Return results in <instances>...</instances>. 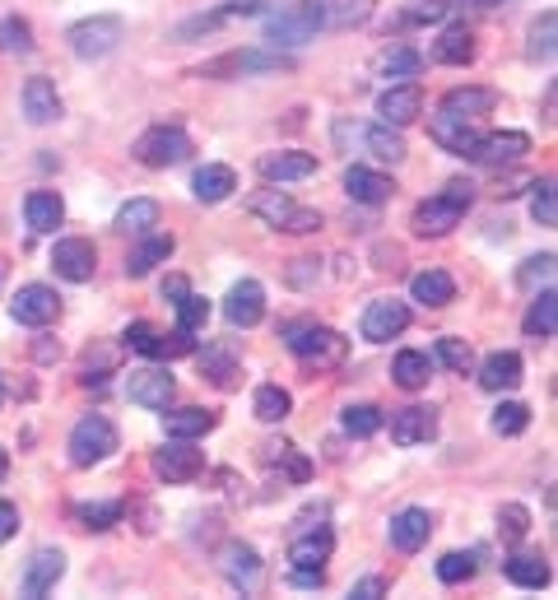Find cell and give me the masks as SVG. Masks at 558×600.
Returning <instances> with one entry per match:
<instances>
[{"mask_svg": "<svg viewBox=\"0 0 558 600\" xmlns=\"http://www.w3.org/2000/svg\"><path fill=\"white\" fill-rule=\"evenodd\" d=\"M330 136L345 154H364V159H372V164L406 159V140H400L396 126H387V122H335Z\"/></svg>", "mask_w": 558, "mask_h": 600, "instance_id": "obj_1", "label": "cell"}, {"mask_svg": "<svg viewBox=\"0 0 558 600\" xmlns=\"http://www.w3.org/2000/svg\"><path fill=\"white\" fill-rule=\"evenodd\" d=\"M284 345L298 354L307 368H340L345 354H349V340L340 336L335 326H322V322H288L284 326Z\"/></svg>", "mask_w": 558, "mask_h": 600, "instance_id": "obj_2", "label": "cell"}, {"mask_svg": "<svg viewBox=\"0 0 558 600\" xmlns=\"http://www.w3.org/2000/svg\"><path fill=\"white\" fill-rule=\"evenodd\" d=\"M248 210L256 219H265L271 229H280V233H317L322 229V210L298 206V200L284 196L280 187H265V191L248 196Z\"/></svg>", "mask_w": 558, "mask_h": 600, "instance_id": "obj_3", "label": "cell"}, {"mask_svg": "<svg viewBox=\"0 0 558 600\" xmlns=\"http://www.w3.org/2000/svg\"><path fill=\"white\" fill-rule=\"evenodd\" d=\"M284 71H294V56L288 52H256V48H242V52H223L206 65H196L191 75L200 80H238V75H284Z\"/></svg>", "mask_w": 558, "mask_h": 600, "instance_id": "obj_4", "label": "cell"}, {"mask_svg": "<svg viewBox=\"0 0 558 600\" xmlns=\"http://www.w3.org/2000/svg\"><path fill=\"white\" fill-rule=\"evenodd\" d=\"M471 200H475L471 182H446L442 196L423 200V206L414 210V233H419V238H446V233H452L461 219H465Z\"/></svg>", "mask_w": 558, "mask_h": 600, "instance_id": "obj_5", "label": "cell"}, {"mask_svg": "<svg viewBox=\"0 0 558 600\" xmlns=\"http://www.w3.org/2000/svg\"><path fill=\"white\" fill-rule=\"evenodd\" d=\"M71 465H80V471H88V465H98L107 461L112 452L122 448V438H117V424H112L107 414H84L80 424L71 429Z\"/></svg>", "mask_w": 558, "mask_h": 600, "instance_id": "obj_6", "label": "cell"}, {"mask_svg": "<svg viewBox=\"0 0 558 600\" xmlns=\"http://www.w3.org/2000/svg\"><path fill=\"white\" fill-rule=\"evenodd\" d=\"M317 33L322 29H317V19H312V10L303 6V0H298V6H280V0H275V6L265 10V42H271L275 52L303 48V42H312Z\"/></svg>", "mask_w": 558, "mask_h": 600, "instance_id": "obj_7", "label": "cell"}, {"mask_svg": "<svg viewBox=\"0 0 558 600\" xmlns=\"http://www.w3.org/2000/svg\"><path fill=\"white\" fill-rule=\"evenodd\" d=\"M71 38V52L80 61H103L122 48V38H126V24L117 14H94V19H80V24L65 33Z\"/></svg>", "mask_w": 558, "mask_h": 600, "instance_id": "obj_8", "label": "cell"}, {"mask_svg": "<svg viewBox=\"0 0 558 600\" xmlns=\"http://www.w3.org/2000/svg\"><path fill=\"white\" fill-rule=\"evenodd\" d=\"M130 154H136L145 168H177L191 159V136L182 126H149Z\"/></svg>", "mask_w": 558, "mask_h": 600, "instance_id": "obj_9", "label": "cell"}, {"mask_svg": "<svg viewBox=\"0 0 558 600\" xmlns=\"http://www.w3.org/2000/svg\"><path fill=\"white\" fill-rule=\"evenodd\" d=\"M206 471V452L191 448V438H168L159 452H154V475L164 484H191Z\"/></svg>", "mask_w": 558, "mask_h": 600, "instance_id": "obj_10", "label": "cell"}, {"mask_svg": "<svg viewBox=\"0 0 558 600\" xmlns=\"http://www.w3.org/2000/svg\"><path fill=\"white\" fill-rule=\"evenodd\" d=\"M494 107H498V94H494V88H484V84H461V88H452V94H442L438 117L461 122V126H480L488 113H494Z\"/></svg>", "mask_w": 558, "mask_h": 600, "instance_id": "obj_11", "label": "cell"}, {"mask_svg": "<svg viewBox=\"0 0 558 600\" xmlns=\"http://www.w3.org/2000/svg\"><path fill=\"white\" fill-rule=\"evenodd\" d=\"M52 271L65 284H88L94 271H98V248L88 238H61L52 248Z\"/></svg>", "mask_w": 558, "mask_h": 600, "instance_id": "obj_12", "label": "cell"}, {"mask_svg": "<svg viewBox=\"0 0 558 600\" xmlns=\"http://www.w3.org/2000/svg\"><path fill=\"white\" fill-rule=\"evenodd\" d=\"M526 154H530V136H526V130H488V136L475 140L471 159L484 164V168H507V164H522Z\"/></svg>", "mask_w": 558, "mask_h": 600, "instance_id": "obj_13", "label": "cell"}, {"mask_svg": "<svg viewBox=\"0 0 558 600\" xmlns=\"http://www.w3.org/2000/svg\"><path fill=\"white\" fill-rule=\"evenodd\" d=\"M126 396H130V406H140V410H168L177 396V377L168 368H140V372H130Z\"/></svg>", "mask_w": 558, "mask_h": 600, "instance_id": "obj_14", "label": "cell"}, {"mask_svg": "<svg viewBox=\"0 0 558 600\" xmlns=\"http://www.w3.org/2000/svg\"><path fill=\"white\" fill-rule=\"evenodd\" d=\"M10 313H14L19 326H52L61 317V298H56V288H48V284H24L14 294Z\"/></svg>", "mask_w": 558, "mask_h": 600, "instance_id": "obj_15", "label": "cell"}, {"mask_svg": "<svg viewBox=\"0 0 558 600\" xmlns=\"http://www.w3.org/2000/svg\"><path fill=\"white\" fill-rule=\"evenodd\" d=\"M406 326H410V307H406V303H400V298H372L359 330H364V340L387 345V340L400 336Z\"/></svg>", "mask_w": 558, "mask_h": 600, "instance_id": "obj_16", "label": "cell"}, {"mask_svg": "<svg viewBox=\"0 0 558 600\" xmlns=\"http://www.w3.org/2000/svg\"><path fill=\"white\" fill-rule=\"evenodd\" d=\"M223 317H229L233 330H252L261 317H265V288L261 280H238L223 298Z\"/></svg>", "mask_w": 558, "mask_h": 600, "instance_id": "obj_17", "label": "cell"}, {"mask_svg": "<svg viewBox=\"0 0 558 600\" xmlns=\"http://www.w3.org/2000/svg\"><path fill=\"white\" fill-rule=\"evenodd\" d=\"M438 438V410L433 406H406L391 414V442L396 448H423Z\"/></svg>", "mask_w": 558, "mask_h": 600, "instance_id": "obj_18", "label": "cell"}, {"mask_svg": "<svg viewBox=\"0 0 558 600\" xmlns=\"http://www.w3.org/2000/svg\"><path fill=\"white\" fill-rule=\"evenodd\" d=\"M317 19V29H359L372 19L377 0H303Z\"/></svg>", "mask_w": 558, "mask_h": 600, "instance_id": "obj_19", "label": "cell"}, {"mask_svg": "<svg viewBox=\"0 0 558 600\" xmlns=\"http://www.w3.org/2000/svg\"><path fill=\"white\" fill-rule=\"evenodd\" d=\"M219 568H223V577H229L242 596H252L261 587V554L248 540H229V545H223Z\"/></svg>", "mask_w": 558, "mask_h": 600, "instance_id": "obj_20", "label": "cell"}, {"mask_svg": "<svg viewBox=\"0 0 558 600\" xmlns=\"http://www.w3.org/2000/svg\"><path fill=\"white\" fill-rule=\"evenodd\" d=\"M330 549H335V530L326 522L298 526L294 540H288V564H294V568H322L330 559Z\"/></svg>", "mask_w": 558, "mask_h": 600, "instance_id": "obj_21", "label": "cell"}, {"mask_svg": "<svg viewBox=\"0 0 558 600\" xmlns=\"http://www.w3.org/2000/svg\"><path fill=\"white\" fill-rule=\"evenodd\" d=\"M271 6H275V0H233V6H219L210 14H196V19H187V24H177V42H196V38L214 33L219 24H229V19H238V14H265Z\"/></svg>", "mask_w": 558, "mask_h": 600, "instance_id": "obj_22", "label": "cell"}, {"mask_svg": "<svg viewBox=\"0 0 558 600\" xmlns=\"http://www.w3.org/2000/svg\"><path fill=\"white\" fill-rule=\"evenodd\" d=\"M522 377H526V364H522V354L517 349H498V354H488V359L480 364V387L484 391H517L522 387Z\"/></svg>", "mask_w": 558, "mask_h": 600, "instance_id": "obj_23", "label": "cell"}, {"mask_svg": "<svg viewBox=\"0 0 558 600\" xmlns=\"http://www.w3.org/2000/svg\"><path fill=\"white\" fill-rule=\"evenodd\" d=\"M345 191H349V200H359V206H387V200L396 196V182H391L382 168L354 164V168L345 172Z\"/></svg>", "mask_w": 558, "mask_h": 600, "instance_id": "obj_24", "label": "cell"}, {"mask_svg": "<svg viewBox=\"0 0 558 600\" xmlns=\"http://www.w3.org/2000/svg\"><path fill=\"white\" fill-rule=\"evenodd\" d=\"M65 577V554L61 549H38L29 568H24V582H19V591H24L29 600H42L56 582Z\"/></svg>", "mask_w": 558, "mask_h": 600, "instance_id": "obj_25", "label": "cell"}, {"mask_svg": "<svg viewBox=\"0 0 558 600\" xmlns=\"http://www.w3.org/2000/svg\"><path fill=\"white\" fill-rule=\"evenodd\" d=\"M377 113H382L387 126H410V122H419V113H423V88H419L414 80L391 84L387 94L377 98Z\"/></svg>", "mask_w": 558, "mask_h": 600, "instance_id": "obj_26", "label": "cell"}, {"mask_svg": "<svg viewBox=\"0 0 558 600\" xmlns=\"http://www.w3.org/2000/svg\"><path fill=\"white\" fill-rule=\"evenodd\" d=\"M429 536H433L429 507H406V513L391 517V545H396L400 554H419L423 545H429Z\"/></svg>", "mask_w": 558, "mask_h": 600, "instance_id": "obj_27", "label": "cell"}, {"mask_svg": "<svg viewBox=\"0 0 558 600\" xmlns=\"http://www.w3.org/2000/svg\"><path fill=\"white\" fill-rule=\"evenodd\" d=\"M196 364H200V377L219 391H233L242 382V364L233 359V349H223V345H206L196 354Z\"/></svg>", "mask_w": 558, "mask_h": 600, "instance_id": "obj_28", "label": "cell"}, {"mask_svg": "<svg viewBox=\"0 0 558 600\" xmlns=\"http://www.w3.org/2000/svg\"><path fill=\"white\" fill-rule=\"evenodd\" d=\"M317 172V159L312 154H303V149H280V154H265L261 159V177L265 182H303V177H312Z\"/></svg>", "mask_w": 558, "mask_h": 600, "instance_id": "obj_29", "label": "cell"}, {"mask_svg": "<svg viewBox=\"0 0 558 600\" xmlns=\"http://www.w3.org/2000/svg\"><path fill=\"white\" fill-rule=\"evenodd\" d=\"M233 191H238V172L229 164H206L191 177V196L200 206H219V200H229Z\"/></svg>", "mask_w": 558, "mask_h": 600, "instance_id": "obj_30", "label": "cell"}, {"mask_svg": "<svg viewBox=\"0 0 558 600\" xmlns=\"http://www.w3.org/2000/svg\"><path fill=\"white\" fill-rule=\"evenodd\" d=\"M24 117L33 126H52L61 117V94H56V84L48 75H33L24 84Z\"/></svg>", "mask_w": 558, "mask_h": 600, "instance_id": "obj_31", "label": "cell"}, {"mask_svg": "<svg viewBox=\"0 0 558 600\" xmlns=\"http://www.w3.org/2000/svg\"><path fill=\"white\" fill-rule=\"evenodd\" d=\"M503 572H507V582L512 587H526V591H540V587H549V559L545 554H535V549H517L512 559L503 564Z\"/></svg>", "mask_w": 558, "mask_h": 600, "instance_id": "obj_32", "label": "cell"}, {"mask_svg": "<svg viewBox=\"0 0 558 600\" xmlns=\"http://www.w3.org/2000/svg\"><path fill=\"white\" fill-rule=\"evenodd\" d=\"M172 248H177L172 233H145V242H140V248L130 252V261H126V275H130V280H145L149 271H159V265L172 256Z\"/></svg>", "mask_w": 558, "mask_h": 600, "instance_id": "obj_33", "label": "cell"}, {"mask_svg": "<svg viewBox=\"0 0 558 600\" xmlns=\"http://www.w3.org/2000/svg\"><path fill=\"white\" fill-rule=\"evenodd\" d=\"M429 377H433V359L423 349H400L396 354V364H391V382L396 387L423 391V387H429Z\"/></svg>", "mask_w": 558, "mask_h": 600, "instance_id": "obj_34", "label": "cell"}, {"mask_svg": "<svg viewBox=\"0 0 558 600\" xmlns=\"http://www.w3.org/2000/svg\"><path fill=\"white\" fill-rule=\"evenodd\" d=\"M24 219H29L33 233H56L61 219H65L61 196H56V191H29V200H24Z\"/></svg>", "mask_w": 558, "mask_h": 600, "instance_id": "obj_35", "label": "cell"}, {"mask_svg": "<svg viewBox=\"0 0 558 600\" xmlns=\"http://www.w3.org/2000/svg\"><path fill=\"white\" fill-rule=\"evenodd\" d=\"M410 298L419 307H446V303L456 298V280L446 275V271H423V275L410 280Z\"/></svg>", "mask_w": 558, "mask_h": 600, "instance_id": "obj_36", "label": "cell"}, {"mask_svg": "<svg viewBox=\"0 0 558 600\" xmlns=\"http://www.w3.org/2000/svg\"><path fill=\"white\" fill-rule=\"evenodd\" d=\"M433 56L442 65H471L475 61V33L465 29V24H446L442 38L433 42Z\"/></svg>", "mask_w": 558, "mask_h": 600, "instance_id": "obj_37", "label": "cell"}, {"mask_svg": "<svg viewBox=\"0 0 558 600\" xmlns=\"http://www.w3.org/2000/svg\"><path fill=\"white\" fill-rule=\"evenodd\" d=\"M168 414V438H206L210 429H219V414L206 406H187V410H164Z\"/></svg>", "mask_w": 558, "mask_h": 600, "instance_id": "obj_38", "label": "cell"}, {"mask_svg": "<svg viewBox=\"0 0 558 600\" xmlns=\"http://www.w3.org/2000/svg\"><path fill=\"white\" fill-rule=\"evenodd\" d=\"M554 330H558V294L545 284L540 294H535L530 313H526V336L530 340H554Z\"/></svg>", "mask_w": 558, "mask_h": 600, "instance_id": "obj_39", "label": "cell"}, {"mask_svg": "<svg viewBox=\"0 0 558 600\" xmlns=\"http://www.w3.org/2000/svg\"><path fill=\"white\" fill-rule=\"evenodd\" d=\"M252 414L261 419V424H280V419L294 414V396H288L280 382H265V387H256V396H252Z\"/></svg>", "mask_w": 558, "mask_h": 600, "instance_id": "obj_40", "label": "cell"}, {"mask_svg": "<svg viewBox=\"0 0 558 600\" xmlns=\"http://www.w3.org/2000/svg\"><path fill=\"white\" fill-rule=\"evenodd\" d=\"M154 224H159V200H149V196H136V200H126V206L117 210V229L122 233H154Z\"/></svg>", "mask_w": 558, "mask_h": 600, "instance_id": "obj_41", "label": "cell"}, {"mask_svg": "<svg viewBox=\"0 0 558 600\" xmlns=\"http://www.w3.org/2000/svg\"><path fill=\"white\" fill-rule=\"evenodd\" d=\"M377 75H387V80H414L423 75V52L419 48H391L377 56Z\"/></svg>", "mask_w": 558, "mask_h": 600, "instance_id": "obj_42", "label": "cell"}, {"mask_svg": "<svg viewBox=\"0 0 558 600\" xmlns=\"http://www.w3.org/2000/svg\"><path fill=\"white\" fill-rule=\"evenodd\" d=\"M126 517V503L122 498H107V503H75V522L84 530H112Z\"/></svg>", "mask_w": 558, "mask_h": 600, "instance_id": "obj_43", "label": "cell"}, {"mask_svg": "<svg viewBox=\"0 0 558 600\" xmlns=\"http://www.w3.org/2000/svg\"><path fill=\"white\" fill-rule=\"evenodd\" d=\"M0 52H6V56L33 52V24H29L24 14H6V19H0Z\"/></svg>", "mask_w": 558, "mask_h": 600, "instance_id": "obj_44", "label": "cell"}, {"mask_svg": "<svg viewBox=\"0 0 558 600\" xmlns=\"http://www.w3.org/2000/svg\"><path fill=\"white\" fill-rule=\"evenodd\" d=\"M475 572H480V554H461V549H452V554H442V559H438V582H446V587L471 582Z\"/></svg>", "mask_w": 558, "mask_h": 600, "instance_id": "obj_45", "label": "cell"}, {"mask_svg": "<svg viewBox=\"0 0 558 600\" xmlns=\"http://www.w3.org/2000/svg\"><path fill=\"white\" fill-rule=\"evenodd\" d=\"M554 33H558V14L554 10H545L540 19L530 24V42H526V56L530 61H554Z\"/></svg>", "mask_w": 558, "mask_h": 600, "instance_id": "obj_46", "label": "cell"}, {"mask_svg": "<svg viewBox=\"0 0 558 600\" xmlns=\"http://www.w3.org/2000/svg\"><path fill=\"white\" fill-rule=\"evenodd\" d=\"M530 219H535V224H545V229L558 224V191H554V177H540V182H530Z\"/></svg>", "mask_w": 558, "mask_h": 600, "instance_id": "obj_47", "label": "cell"}, {"mask_svg": "<svg viewBox=\"0 0 558 600\" xmlns=\"http://www.w3.org/2000/svg\"><path fill=\"white\" fill-rule=\"evenodd\" d=\"M265 461H271V465H288V480H294V484H307V475H312V465L294 452V442H265V452H261Z\"/></svg>", "mask_w": 558, "mask_h": 600, "instance_id": "obj_48", "label": "cell"}, {"mask_svg": "<svg viewBox=\"0 0 558 600\" xmlns=\"http://www.w3.org/2000/svg\"><path fill=\"white\" fill-rule=\"evenodd\" d=\"M488 424H494L498 438H517V433H526V424H530V406H522V400H503Z\"/></svg>", "mask_w": 558, "mask_h": 600, "instance_id": "obj_49", "label": "cell"}, {"mask_svg": "<svg viewBox=\"0 0 558 600\" xmlns=\"http://www.w3.org/2000/svg\"><path fill=\"white\" fill-rule=\"evenodd\" d=\"M433 359L446 364L452 372H475V349L465 345V340H456V336H442V340L433 345Z\"/></svg>", "mask_w": 558, "mask_h": 600, "instance_id": "obj_50", "label": "cell"}, {"mask_svg": "<svg viewBox=\"0 0 558 600\" xmlns=\"http://www.w3.org/2000/svg\"><path fill=\"white\" fill-rule=\"evenodd\" d=\"M340 429L349 438H372L377 429H382V410H377V406H349L340 414Z\"/></svg>", "mask_w": 558, "mask_h": 600, "instance_id": "obj_51", "label": "cell"}, {"mask_svg": "<svg viewBox=\"0 0 558 600\" xmlns=\"http://www.w3.org/2000/svg\"><path fill=\"white\" fill-rule=\"evenodd\" d=\"M498 536L503 540H526L530 536V507H522V503H503L498 507Z\"/></svg>", "mask_w": 558, "mask_h": 600, "instance_id": "obj_52", "label": "cell"}, {"mask_svg": "<svg viewBox=\"0 0 558 600\" xmlns=\"http://www.w3.org/2000/svg\"><path fill=\"white\" fill-rule=\"evenodd\" d=\"M442 19H446V0H410L406 14H400V24L423 29V24H442Z\"/></svg>", "mask_w": 558, "mask_h": 600, "instance_id": "obj_53", "label": "cell"}, {"mask_svg": "<svg viewBox=\"0 0 558 600\" xmlns=\"http://www.w3.org/2000/svg\"><path fill=\"white\" fill-rule=\"evenodd\" d=\"M206 322H210V303L200 294H187L182 303H177V326H182V330H191V336H196V330H206Z\"/></svg>", "mask_w": 558, "mask_h": 600, "instance_id": "obj_54", "label": "cell"}, {"mask_svg": "<svg viewBox=\"0 0 558 600\" xmlns=\"http://www.w3.org/2000/svg\"><path fill=\"white\" fill-rule=\"evenodd\" d=\"M182 354H196L191 330H182V326H177L172 336H164V330H159V345H154V359H182Z\"/></svg>", "mask_w": 558, "mask_h": 600, "instance_id": "obj_55", "label": "cell"}, {"mask_svg": "<svg viewBox=\"0 0 558 600\" xmlns=\"http://www.w3.org/2000/svg\"><path fill=\"white\" fill-rule=\"evenodd\" d=\"M122 345H126V349H136V354H145V359H154L159 330H154L149 322H130V326H126V336H122Z\"/></svg>", "mask_w": 558, "mask_h": 600, "instance_id": "obj_56", "label": "cell"}, {"mask_svg": "<svg viewBox=\"0 0 558 600\" xmlns=\"http://www.w3.org/2000/svg\"><path fill=\"white\" fill-rule=\"evenodd\" d=\"M517 280H522L526 288H530L535 280H545V284H549V280H554V252H540V256H530V261L522 265V275H517Z\"/></svg>", "mask_w": 558, "mask_h": 600, "instance_id": "obj_57", "label": "cell"}, {"mask_svg": "<svg viewBox=\"0 0 558 600\" xmlns=\"http://www.w3.org/2000/svg\"><path fill=\"white\" fill-rule=\"evenodd\" d=\"M14 530H19V507L10 498H0V545L14 540Z\"/></svg>", "mask_w": 558, "mask_h": 600, "instance_id": "obj_58", "label": "cell"}, {"mask_svg": "<svg viewBox=\"0 0 558 600\" xmlns=\"http://www.w3.org/2000/svg\"><path fill=\"white\" fill-rule=\"evenodd\" d=\"M159 294H164V303H182L191 294V284H187V275H168Z\"/></svg>", "mask_w": 558, "mask_h": 600, "instance_id": "obj_59", "label": "cell"}, {"mask_svg": "<svg viewBox=\"0 0 558 600\" xmlns=\"http://www.w3.org/2000/svg\"><path fill=\"white\" fill-rule=\"evenodd\" d=\"M349 596L354 600H377V596H387V582H382V577H364V582H354Z\"/></svg>", "mask_w": 558, "mask_h": 600, "instance_id": "obj_60", "label": "cell"}, {"mask_svg": "<svg viewBox=\"0 0 558 600\" xmlns=\"http://www.w3.org/2000/svg\"><path fill=\"white\" fill-rule=\"evenodd\" d=\"M326 582V572L322 568H294V587H303V591H317Z\"/></svg>", "mask_w": 558, "mask_h": 600, "instance_id": "obj_61", "label": "cell"}, {"mask_svg": "<svg viewBox=\"0 0 558 600\" xmlns=\"http://www.w3.org/2000/svg\"><path fill=\"white\" fill-rule=\"evenodd\" d=\"M6 471H10V456H6V448H0V480H6Z\"/></svg>", "mask_w": 558, "mask_h": 600, "instance_id": "obj_62", "label": "cell"}, {"mask_svg": "<svg viewBox=\"0 0 558 600\" xmlns=\"http://www.w3.org/2000/svg\"><path fill=\"white\" fill-rule=\"evenodd\" d=\"M0 400H6V382H0Z\"/></svg>", "mask_w": 558, "mask_h": 600, "instance_id": "obj_63", "label": "cell"}]
</instances>
